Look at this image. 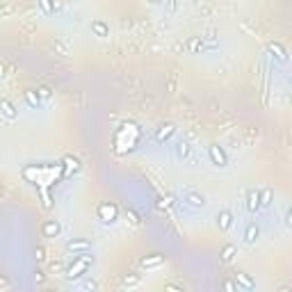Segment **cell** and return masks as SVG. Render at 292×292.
Wrapping results in <instances>:
<instances>
[{
	"mask_svg": "<svg viewBox=\"0 0 292 292\" xmlns=\"http://www.w3.org/2000/svg\"><path fill=\"white\" fill-rule=\"evenodd\" d=\"M91 265H94V258L87 251H83V254L75 256L69 267H64V276H67V281H78V278H83L89 272Z\"/></svg>",
	"mask_w": 292,
	"mask_h": 292,
	"instance_id": "obj_1",
	"label": "cell"
},
{
	"mask_svg": "<svg viewBox=\"0 0 292 292\" xmlns=\"http://www.w3.org/2000/svg\"><path fill=\"white\" fill-rule=\"evenodd\" d=\"M96 217L103 222V224H114L119 219V206L117 203H101L96 208Z\"/></svg>",
	"mask_w": 292,
	"mask_h": 292,
	"instance_id": "obj_2",
	"label": "cell"
},
{
	"mask_svg": "<svg viewBox=\"0 0 292 292\" xmlns=\"http://www.w3.org/2000/svg\"><path fill=\"white\" fill-rule=\"evenodd\" d=\"M208 157L210 162L215 167H219V169H224V167H228V155H226V151L219 146V144H210L208 146Z\"/></svg>",
	"mask_w": 292,
	"mask_h": 292,
	"instance_id": "obj_3",
	"label": "cell"
},
{
	"mask_svg": "<svg viewBox=\"0 0 292 292\" xmlns=\"http://www.w3.org/2000/svg\"><path fill=\"white\" fill-rule=\"evenodd\" d=\"M217 46H208L203 41V37H189L188 44H185V51L188 52H194V55H201V52H208V51H215Z\"/></svg>",
	"mask_w": 292,
	"mask_h": 292,
	"instance_id": "obj_4",
	"label": "cell"
},
{
	"mask_svg": "<svg viewBox=\"0 0 292 292\" xmlns=\"http://www.w3.org/2000/svg\"><path fill=\"white\" fill-rule=\"evenodd\" d=\"M183 201L188 203L189 208H206V196L201 194V192H196V189H185V192H183Z\"/></svg>",
	"mask_w": 292,
	"mask_h": 292,
	"instance_id": "obj_5",
	"label": "cell"
},
{
	"mask_svg": "<svg viewBox=\"0 0 292 292\" xmlns=\"http://www.w3.org/2000/svg\"><path fill=\"white\" fill-rule=\"evenodd\" d=\"M62 233V224L57 219H46L44 224H41V235L48 238V240H55V238H60Z\"/></svg>",
	"mask_w": 292,
	"mask_h": 292,
	"instance_id": "obj_6",
	"label": "cell"
},
{
	"mask_svg": "<svg viewBox=\"0 0 292 292\" xmlns=\"http://www.w3.org/2000/svg\"><path fill=\"white\" fill-rule=\"evenodd\" d=\"M162 265H165V256L162 254H149L139 260L142 270H155V267H162Z\"/></svg>",
	"mask_w": 292,
	"mask_h": 292,
	"instance_id": "obj_7",
	"label": "cell"
},
{
	"mask_svg": "<svg viewBox=\"0 0 292 292\" xmlns=\"http://www.w3.org/2000/svg\"><path fill=\"white\" fill-rule=\"evenodd\" d=\"M233 222H235V217H233V212H231V210H222V212H219L217 217H215V224H217V228H219L222 233L231 231Z\"/></svg>",
	"mask_w": 292,
	"mask_h": 292,
	"instance_id": "obj_8",
	"label": "cell"
},
{
	"mask_svg": "<svg viewBox=\"0 0 292 292\" xmlns=\"http://www.w3.org/2000/svg\"><path fill=\"white\" fill-rule=\"evenodd\" d=\"M0 114H2L7 121H16V119H18V110H16V105L12 103L9 98H0Z\"/></svg>",
	"mask_w": 292,
	"mask_h": 292,
	"instance_id": "obj_9",
	"label": "cell"
},
{
	"mask_svg": "<svg viewBox=\"0 0 292 292\" xmlns=\"http://www.w3.org/2000/svg\"><path fill=\"white\" fill-rule=\"evenodd\" d=\"M267 51L272 52V57L276 62H288V51H285V46L281 44V41H270V46H267Z\"/></svg>",
	"mask_w": 292,
	"mask_h": 292,
	"instance_id": "obj_10",
	"label": "cell"
},
{
	"mask_svg": "<svg viewBox=\"0 0 292 292\" xmlns=\"http://www.w3.org/2000/svg\"><path fill=\"white\" fill-rule=\"evenodd\" d=\"M233 278H235V285L242 290H256V281L244 272H233Z\"/></svg>",
	"mask_w": 292,
	"mask_h": 292,
	"instance_id": "obj_11",
	"label": "cell"
},
{
	"mask_svg": "<svg viewBox=\"0 0 292 292\" xmlns=\"http://www.w3.org/2000/svg\"><path fill=\"white\" fill-rule=\"evenodd\" d=\"M247 210L249 212L260 210V192L258 189H247Z\"/></svg>",
	"mask_w": 292,
	"mask_h": 292,
	"instance_id": "obj_12",
	"label": "cell"
},
{
	"mask_svg": "<svg viewBox=\"0 0 292 292\" xmlns=\"http://www.w3.org/2000/svg\"><path fill=\"white\" fill-rule=\"evenodd\" d=\"M91 249V242L89 240H69L67 242V251L71 254H83V251H89Z\"/></svg>",
	"mask_w": 292,
	"mask_h": 292,
	"instance_id": "obj_13",
	"label": "cell"
},
{
	"mask_svg": "<svg viewBox=\"0 0 292 292\" xmlns=\"http://www.w3.org/2000/svg\"><path fill=\"white\" fill-rule=\"evenodd\" d=\"M258 235H260V228H258V224H256V222H249L247 228H244V242H247V244H256Z\"/></svg>",
	"mask_w": 292,
	"mask_h": 292,
	"instance_id": "obj_14",
	"label": "cell"
},
{
	"mask_svg": "<svg viewBox=\"0 0 292 292\" xmlns=\"http://www.w3.org/2000/svg\"><path fill=\"white\" fill-rule=\"evenodd\" d=\"M173 133H176V126H173V123H162V126L155 130V142H165Z\"/></svg>",
	"mask_w": 292,
	"mask_h": 292,
	"instance_id": "obj_15",
	"label": "cell"
},
{
	"mask_svg": "<svg viewBox=\"0 0 292 292\" xmlns=\"http://www.w3.org/2000/svg\"><path fill=\"white\" fill-rule=\"evenodd\" d=\"M91 32H94L96 37H101V39L110 37V28H107V23L101 21V18H96V21H91Z\"/></svg>",
	"mask_w": 292,
	"mask_h": 292,
	"instance_id": "obj_16",
	"label": "cell"
},
{
	"mask_svg": "<svg viewBox=\"0 0 292 292\" xmlns=\"http://www.w3.org/2000/svg\"><path fill=\"white\" fill-rule=\"evenodd\" d=\"M189 155H192V146H189L185 139H178V142H176V157H178V160H188Z\"/></svg>",
	"mask_w": 292,
	"mask_h": 292,
	"instance_id": "obj_17",
	"label": "cell"
},
{
	"mask_svg": "<svg viewBox=\"0 0 292 292\" xmlns=\"http://www.w3.org/2000/svg\"><path fill=\"white\" fill-rule=\"evenodd\" d=\"M235 254H238V247H235V244H224V247H222V254H219V258H222V262H224V265H228V262H233Z\"/></svg>",
	"mask_w": 292,
	"mask_h": 292,
	"instance_id": "obj_18",
	"label": "cell"
},
{
	"mask_svg": "<svg viewBox=\"0 0 292 292\" xmlns=\"http://www.w3.org/2000/svg\"><path fill=\"white\" fill-rule=\"evenodd\" d=\"M23 96H25V103L30 105L32 110H39V107H41V98L37 96V89H28Z\"/></svg>",
	"mask_w": 292,
	"mask_h": 292,
	"instance_id": "obj_19",
	"label": "cell"
},
{
	"mask_svg": "<svg viewBox=\"0 0 292 292\" xmlns=\"http://www.w3.org/2000/svg\"><path fill=\"white\" fill-rule=\"evenodd\" d=\"M121 283L126 285V288H135V285L142 283V276H139L137 272H130V274H126V276H123V281H121Z\"/></svg>",
	"mask_w": 292,
	"mask_h": 292,
	"instance_id": "obj_20",
	"label": "cell"
},
{
	"mask_svg": "<svg viewBox=\"0 0 292 292\" xmlns=\"http://www.w3.org/2000/svg\"><path fill=\"white\" fill-rule=\"evenodd\" d=\"M260 192V208H267L272 203V196H274V192H272L270 188H262V189H258Z\"/></svg>",
	"mask_w": 292,
	"mask_h": 292,
	"instance_id": "obj_21",
	"label": "cell"
},
{
	"mask_svg": "<svg viewBox=\"0 0 292 292\" xmlns=\"http://www.w3.org/2000/svg\"><path fill=\"white\" fill-rule=\"evenodd\" d=\"M126 217H128V222H130L133 226L142 224V217H139V212H137L135 208H126Z\"/></svg>",
	"mask_w": 292,
	"mask_h": 292,
	"instance_id": "obj_22",
	"label": "cell"
},
{
	"mask_svg": "<svg viewBox=\"0 0 292 292\" xmlns=\"http://www.w3.org/2000/svg\"><path fill=\"white\" fill-rule=\"evenodd\" d=\"M37 96L41 98V101H48V98L52 96V89L48 85H41V87H37Z\"/></svg>",
	"mask_w": 292,
	"mask_h": 292,
	"instance_id": "obj_23",
	"label": "cell"
},
{
	"mask_svg": "<svg viewBox=\"0 0 292 292\" xmlns=\"http://www.w3.org/2000/svg\"><path fill=\"white\" fill-rule=\"evenodd\" d=\"M64 162H67V165L71 167V172H73V173H78V172H80V160H78V157H73V155H67V157H64Z\"/></svg>",
	"mask_w": 292,
	"mask_h": 292,
	"instance_id": "obj_24",
	"label": "cell"
},
{
	"mask_svg": "<svg viewBox=\"0 0 292 292\" xmlns=\"http://www.w3.org/2000/svg\"><path fill=\"white\" fill-rule=\"evenodd\" d=\"M14 12H16L14 5H9V2H0V18H5V16L14 14Z\"/></svg>",
	"mask_w": 292,
	"mask_h": 292,
	"instance_id": "obj_25",
	"label": "cell"
},
{
	"mask_svg": "<svg viewBox=\"0 0 292 292\" xmlns=\"http://www.w3.org/2000/svg\"><path fill=\"white\" fill-rule=\"evenodd\" d=\"M39 7L46 16H52V0H39Z\"/></svg>",
	"mask_w": 292,
	"mask_h": 292,
	"instance_id": "obj_26",
	"label": "cell"
},
{
	"mask_svg": "<svg viewBox=\"0 0 292 292\" xmlns=\"http://www.w3.org/2000/svg\"><path fill=\"white\" fill-rule=\"evenodd\" d=\"M176 83H178V75H176V71H172V73H169V83H167V89H169V94H173V91H176Z\"/></svg>",
	"mask_w": 292,
	"mask_h": 292,
	"instance_id": "obj_27",
	"label": "cell"
},
{
	"mask_svg": "<svg viewBox=\"0 0 292 292\" xmlns=\"http://www.w3.org/2000/svg\"><path fill=\"white\" fill-rule=\"evenodd\" d=\"M34 258H37V262H46V247H41V244H37V249H34Z\"/></svg>",
	"mask_w": 292,
	"mask_h": 292,
	"instance_id": "obj_28",
	"label": "cell"
},
{
	"mask_svg": "<svg viewBox=\"0 0 292 292\" xmlns=\"http://www.w3.org/2000/svg\"><path fill=\"white\" fill-rule=\"evenodd\" d=\"M203 41H210V46H215V41H217V30H215V28H210V30L206 32Z\"/></svg>",
	"mask_w": 292,
	"mask_h": 292,
	"instance_id": "obj_29",
	"label": "cell"
},
{
	"mask_svg": "<svg viewBox=\"0 0 292 292\" xmlns=\"http://www.w3.org/2000/svg\"><path fill=\"white\" fill-rule=\"evenodd\" d=\"M52 51L60 52V55H69V48L62 44V41H55V44H52Z\"/></svg>",
	"mask_w": 292,
	"mask_h": 292,
	"instance_id": "obj_30",
	"label": "cell"
},
{
	"mask_svg": "<svg viewBox=\"0 0 292 292\" xmlns=\"http://www.w3.org/2000/svg\"><path fill=\"white\" fill-rule=\"evenodd\" d=\"M83 288L85 290H98V281H94V278H87L83 283Z\"/></svg>",
	"mask_w": 292,
	"mask_h": 292,
	"instance_id": "obj_31",
	"label": "cell"
},
{
	"mask_svg": "<svg viewBox=\"0 0 292 292\" xmlns=\"http://www.w3.org/2000/svg\"><path fill=\"white\" fill-rule=\"evenodd\" d=\"M12 69H14V64H9V69L5 67V64H2V62H0V80H2V78H7V71H12Z\"/></svg>",
	"mask_w": 292,
	"mask_h": 292,
	"instance_id": "obj_32",
	"label": "cell"
},
{
	"mask_svg": "<svg viewBox=\"0 0 292 292\" xmlns=\"http://www.w3.org/2000/svg\"><path fill=\"white\" fill-rule=\"evenodd\" d=\"M51 270L52 272H62V274H64V265H62L60 260H52L51 262Z\"/></svg>",
	"mask_w": 292,
	"mask_h": 292,
	"instance_id": "obj_33",
	"label": "cell"
},
{
	"mask_svg": "<svg viewBox=\"0 0 292 292\" xmlns=\"http://www.w3.org/2000/svg\"><path fill=\"white\" fill-rule=\"evenodd\" d=\"M165 5H167V12H169V14H173V12H176V5H178V2H176V0H165Z\"/></svg>",
	"mask_w": 292,
	"mask_h": 292,
	"instance_id": "obj_34",
	"label": "cell"
},
{
	"mask_svg": "<svg viewBox=\"0 0 292 292\" xmlns=\"http://www.w3.org/2000/svg\"><path fill=\"white\" fill-rule=\"evenodd\" d=\"M9 288H12V281L5 276H0V290H9Z\"/></svg>",
	"mask_w": 292,
	"mask_h": 292,
	"instance_id": "obj_35",
	"label": "cell"
},
{
	"mask_svg": "<svg viewBox=\"0 0 292 292\" xmlns=\"http://www.w3.org/2000/svg\"><path fill=\"white\" fill-rule=\"evenodd\" d=\"M34 278H37V283H46V274H44V270H37V272H34Z\"/></svg>",
	"mask_w": 292,
	"mask_h": 292,
	"instance_id": "obj_36",
	"label": "cell"
},
{
	"mask_svg": "<svg viewBox=\"0 0 292 292\" xmlns=\"http://www.w3.org/2000/svg\"><path fill=\"white\" fill-rule=\"evenodd\" d=\"M224 288H226V290H228V292H235V290H238V285L233 283V281H228V278H226V281H224Z\"/></svg>",
	"mask_w": 292,
	"mask_h": 292,
	"instance_id": "obj_37",
	"label": "cell"
},
{
	"mask_svg": "<svg viewBox=\"0 0 292 292\" xmlns=\"http://www.w3.org/2000/svg\"><path fill=\"white\" fill-rule=\"evenodd\" d=\"M165 290H180V292H183V285H176V283H167V285H165Z\"/></svg>",
	"mask_w": 292,
	"mask_h": 292,
	"instance_id": "obj_38",
	"label": "cell"
},
{
	"mask_svg": "<svg viewBox=\"0 0 292 292\" xmlns=\"http://www.w3.org/2000/svg\"><path fill=\"white\" fill-rule=\"evenodd\" d=\"M173 51H176V52H185V44H173Z\"/></svg>",
	"mask_w": 292,
	"mask_h": 292,
	"instance_id": "obj_39",
	"label": "cell"
},
{
	"mask_svg": "<svg viewBox=\"0 0 292 292\" xmlns=\"http://www.w3.org/2000/svg\"><path fill=\"white\" fill-rule=\"evenodd\" d=\"M0 199H7V192H5L2 188H0Z\"/></svg>",
	"mask_w": 292,
	"mask_h": 292,
	"instance_id": "obj_40",
	"label": "cell"
},
{
	"mask_svg": "<svg viewBox=\"0 0 292 292\" xmlns=\"http://www.w3.org/2000/svg\"><path fill=\"white\" fill-rule=\"evenodd\" d=\"M149 2H153V5H157V2H160V0H149Z\"/></svg>",
	"mask_w": 292,
	"mask_h": 292,
	"instance_id": "obj_41",
	"label": "cell"
}]
</instances>
